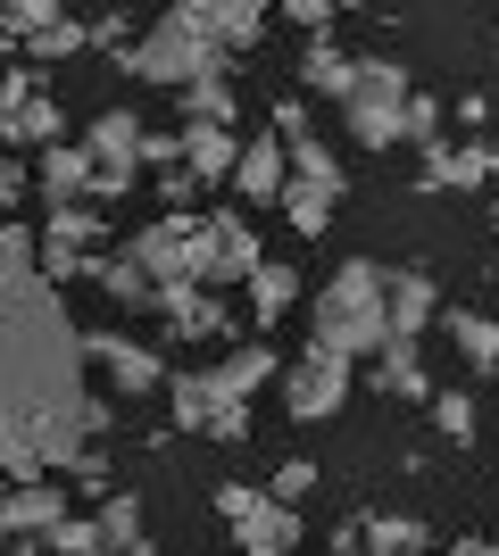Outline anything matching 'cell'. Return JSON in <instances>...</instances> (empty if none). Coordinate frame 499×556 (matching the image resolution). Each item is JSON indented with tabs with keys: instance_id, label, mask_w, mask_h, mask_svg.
<instances>
[{
	"instance_id": "cell-33",
	"label": "cell",
	"mask_w": 499,
	"mask_h": 556,
	"mask_svg": "<svg viewBox=\"0 0 499 556\" xmlns=\"http://www.w3.org/2000/svg\"><path fill=\"white\" fill-rule=\"evenodd\" d=\"M441 116H450V100L408 92V109H400V141H416V150H441Z\"/></svg>"
},
{
	"instance_id": "cell-20",
	"label": "cell",
	"mask_w": 499,
	"mask_h": 556,
	"mask_svg": "<svg viewBox=\"0 0 499 556\" xmlns=\"http://www.w3.org/2000/svg\"><path fill=\"white\" fill-rule=\"evenodd\" d=\"M284 166H291V175H284V184H300V191H316V200H333V208H341V191H350V175H341V159H333V150H325V141H291V150H284Z\"/></svg>"
},
{
	"instance_id": "cell-41",
	"label": "cell",
	"mask_w": 499,
	"mask_h": 556,
	"mask_svg": "<svg viewBox=\"0 0 499 556\" xmlns=\"http://www.w3.org/2000/svg\"><path fill=\"white\" fill-rule=\"evenodd\" d=\"M134 191V175L125 166H92V191H84V208H109V200H125Z\"/></svg>"
},
{
	"instance_id": "cell-46",
	"label": "cell",
	"mask_w": 499,
	"mask_h": 556,
	"mask_svg": "<svg viewBox=\"0 0 499 556\" xmlns=\"http://www.w3.org/2000/svg\"><path fill=\"white\" fill-rule=\"evenodd\" d=\"M191 191H200V184H191L184 166H166V175H159V200H166V208H191Z\"/></svg>"
},
{
	"instance_id": "cell-48",
	"label": "cell",
	"mask_w": 499,
	"mask_h": 556,
	"mask_svg": "<svg viewBox=\"0 0 499 556\" xmlns=\"http://www.w3.org/2000/svg\"><path fill=\"white\" fill-rule=\"evenodd\" d=\"M333 556H366V523H358V515H350V523H333Z\"/></svg>"
},
{
	"instance_id": "cell-7",
	"label": "cell",
	"mask_w": 499,
	"mask_h": 556,
	"mask_svg": "<svg viewBox=\"0 0 499 556\" xmlns=\"http://www.w3.org/2000/svg\"><path fill=\"white\" fill-rule=\"evenodd\" d=\"M350 357H325V349H309V357H291L284 366V407L300 424H325V416H341V399H350Z\"/></svg>"
},
{
	"instance_id": "cell-10",
	"label": "cell",
	"mask_w": 499,
	"mask_h": 556,
	"mask_svg": "<svg viewBox=\"0 0 499 556\" xmlns=\"http://www.w3.org/2000/svg\"><path fill=\"white\" fill-rule=\"evenodd\" d=\"M175 17H184L200 42H216L225 59H234V50H250V42L266 34V9H259V0H184Z\"/></svg>"
},
{
	"instance_id": "cell-23",
	"label": "cell",
	"mask_w": 499,
	"mask_h": 556,
	"mask_svg": "<svg viewBox=\"0 0 499 556\" xmlns=\"http://www.w3.org/2000/svg\"><path fill=\"white\" fill-rule=\"evenodd\" d=\"M450 341H458V366H466V374H499V325H491V316L450 307Z\"/></svg>"
},
{
	"instance_id": "cell-29",
	"label": "cell",
	"mask_w": 499,
	"mask_h": 556,
	"mask_svg": "<svg viewBox=\"0 0 499 556\" xmlns=\"http://www.w3.org/2000/svg\"><path fill=\"white\" fill-rule=\"evenodd\" d=\"M166 407H175V432H209V416H216L209 374H166Z\"/></svg>"
},
{
	"instance_id": "cell-14",
	"label": "cell",
	"mask_w": 499,
	"mask_h": 556,
	"mask_svg": "<svg viewBox=\"0 0 499 556\" xmlns=\"http://www.w3.org/2000/svg\"><path fill=\"white\" fill-rule=\"evenodd\" d=\"M67 523V498L50 482H25V490H0V532L9 540H50Z\"/></svg>"
},
{
	"instance_id": "cell-13",
	"label": "cell",
	"mask_w": 499,
	"mask_h": 556,
	"mask_svg": "<svg viewBox=\"0 0 499 556\" xmlns=\"http://www.w3.org/2000/svg\"><path fill=\"white\" fill-rule=\"evenodd\" d=\"M499 175V150L491 141H466V150H425V175H416V191H483Z\"/></svg>"
},
{
	"instance_id": "cell-25",
	"label": "cell",
	"mask_w": 499,
	"mask_h": 556,
	"mask_svg": "<svg viewBox=\"0 0 499 556\" xmlns=\"http://www.w3.org/2000/svg\"><path fill=\"white\" fill-rule=\"evenodd\" d=\"M350 75H358V59L341 42H309L300 50V84H309V92H333V109L350 100Z\"/></svg>"
},
{
	"instance_id": "cell-51",
	"label": "cell",
	"mask_w": 499,
	"mask_h": 556,
	"mask_svg": "<svg viewBox=\"0 0 499 556\" xmlns=\"http://www.w3.org/2000/svg\"><path fill=\"white\" fill-rule=\"evenodd\" d=\"M9 556H50V548H42V540H17V548H9Z\"/></svg>"
},
{
	"instance_id": "cell-52",
	"label": "cell",
	"mask_w": 499,
	"mask_h": 556,
	"mask_svg": "<svg viewBox=\"0 0 499 556\" xmlns=\"http://www.w3.org/2000/svg\"><path fill=\"white\" fill-rule=\"evenodd\" d=\"M9 59H17V42H9V34H0V67H9Z\"/></svg>"
},
{
	"instance_id": "cell-44",
	"label": "cell",
	"mask_w": 499,
	"mask_h": 556,
	"mask_svg": "<svg viewBox=\"0 0 499 556\" xmlns=\"http://www.w3.org/2000/svg\"><path fill=\"white\" fill-rule=\"evenodd\" d=\"M34 191V166H17V159H0V216H17V200Z\"/></svg>"
},
{
	"instance_id": "cell-31",
	"label": "cell",
	"mask_w": 499,
	"mask_h": 556,
	"mask_svg": "<svg viewBox=\"0 0 499 556\" xmlns=\"http://www.w3.org/2000/svg\"><path fill=\"white\" fill-rule=\"evenodd\" d=\"M42 241H59V250H92V241H109V216L100 208H50V225H42Z\"/></svg>"
},
{
	"instance_id": "cell-27",
	"label": "cell",
	"mask_w": 499,
	"mask_h": 556,
	"mask_svg": "<svg viewBox=\"0 0 499 556\" xmlns=\"http://www.w3.org/2000/svg\"><path fill=\"white\" fill-rule=\"evenodd\" d=\"M366 523V556H425L433 532L416 523V515H358Z\"/></svg>"
},
{
	"instance_id": "cell-39",
	"label": "cell",
	"mask_w": 499,
	"mask_h": 556,
	"mask_svg": "<svg viewBox=\"0 0 499 556\" xmlns=\"http://www.w3.org/2000/svg\"><path fill=\"white\" fill-rule=\"evenodd\" d=\"M84 42H92V34H84V25H75V17H59V25H50V34H42V42H34V59H75V50H84Z\"/></svg>"
},
{
	"instance_id": "cell-53",
	"label": "cell",
	"mask_w": 499,
	"mask_h": 556,
	"mask_svg": "<svg viewBox=\"0 0 499 556\" xmlns=\"http://www.w3.org/2000/svg\"><path fill=\"white\" fill-rule=\"evenodd\" d=\"M491 232H499V200H491Z\"/></svg>"
},
{
	"instance_id": "cell-35",
	"label": "cell",
	"mask_w": 499,
	"mask_h": 556,
	"mask_svg": "<svg viewBox=\"0 0 499 556\" xmlns=\"http://www.w3.org/2000/svg\"><path fill=\"white\" fill-rule=\"evenodd\" d=\"M34 250H42V232H25L17 216H0V275H34Z\"/></svg>"
},
{
	"instance_id": "cell-5",
	"label": "cell",
	"mask_w": 499,
	"mask_h": 556,
	"mask_svg": "<svg viewBox=\"0 0 499 556\" xmlns=\"http://www.w3.org/2000/svg\"><path fill=\"white\" fill-rule=\"evenodd\" d=\"M216 515H225L234 540H241L234 556H291V548H300V507H275V498L250 490V482H225V490H216Z\"/></svg>"
},
{
	"instance_id": "cell-1",
	"label": "cell",
	"mask_w": 499,
	"mask_h": 556,
	"mask_svg": "<svg viewBox=\"0 0 499 556\" xmlns=\"http://www.w3.org/2000/svg\"><path fill=\"white\" fill-rule=\"evenodd\" d=\"M109 399L84 391V332L42 275H0V482L25 490L109 441Z\"/></svg>"
},
{
	"instance_id": "cell-32",
	"label": "cell",
	"mask_w": 499,
	"mask_h": 556,
	"mask_svg": "<svg viewBox=\"0 0 499 556\" xmlns=\"http://www.w3.org/2000/svg\"><path fill=\"white\" fill-rule=\"evenodd\" d=\"M59 17H67L59 0H9V9H0V34L34 50V42H42V34H50V25H59Z\"/></svg>"
},
{
	"instance_id": "cell-16",
	"label": "cell",
	"mask_w": 499,
	"mask_h": 556,
	"mask_svg": "<svg viewBox=\"0 0 499 556\" xmlns=\"http://www.w3.org/2000/svg\"><path fill=\"white\" fill-rule=\"evenodd\" d=\"M175 150H184V175H191V184H234L241 141L225 134V125H184V134H175Z\"/></svg>"
},
{
	"instance_id": "cell-6",
	"label": "cell",
	"mask_w": 499,
	"mask_h": 556,
	"mask_svg": "<svg viewBox=\"0 0 499 556\" xmlns=\"http://www.w3.org/2000/svg\"><path fill=\"white\" fill-rule=\"evenodd\" d=\"M125 257L150 282H200V208H166L159 225H142L125 241Z\"/></svg>"
},
{
	"instance_id": "cell-17",
	"label": "cell",
	"mask_w": 499,
	"mask_h": 556,
	"mask_svg": "<svg viewBox=\"0 0 499 556\" xmlns=\"http://www.w3.org/2000/svg\"><path fill=\"white\" fill-rule=\"evenodd\" d=\"M266 382H284V357H275L266 341L234 349V357L209 374V391H216V399H241V407H250V391H266Z\"/></svg>"
},
{
	"instance_id": "cell-34",
	"label": "cell",
	"mask_w": 499,
	"mask_h": 556,
	"mask_svg": "<svg viewBox=\"0 0 499 556\" xmlns=\"http://www.w3.org/2000/svg\"><path fill=\"white\" fill-rule=\"evenodd\" d=\"M433 424H441V441L466 448V441H475V424H483V407L466 391H433Z\"/></svg>"
},
{
	"instance_id": "cell-22",
	"label": "cell",
	"mask_w": 499,
	"mask_h": 556,
	"mask_svg": "<svg viewBox=\"0 0 499 556\" xmlns=\"http://www.w3.org/2000/svg\"><path fill=\"white\" fill-rule=\"evenodd\" d=\"M375 391H391V399H433L416 341H383V349H375Z\"/></svg>"
},
{
	"instance_id": "cell-42",
	"label": "cell",
	"mask_w": 499,
	"mask_h": 556,
	"mask_svg": "<svg viewBox=\"0 0 499 556\" xmlns=\"http://www.w3.org/2000/svg\"><path fill=\"white\" fill-rule=\"evenodd\" d=\"M67 482H75V490H100V498H109V448H84V457L67 465Z\"/></svg>"
},
{
	"instance_id": "cell-18",
	"label": "cell",
	"mask_w": 499,
	"mask_h": 556,
	"mask_svg": "<svg viewBox=\"0 0 499 556\" xmlns=\"http://www.w3.org/2000/svg\"><path fill=\"white\" fill-rule=\"evenodd\" d=\"M84 150H92V166H142V116L134 109H100L92 116V134H84Z\"/></svg>"
},
{
	"instance_id": "cell-45",
	"label": "cell",
	"mask_w": 499,
	"mask_h": 556,
	"mask_svg": "<svg viewBox=\"0 0 499 556\" xmlns=\"http://www.w3.org/2000/svg\"><path fill=\"white\" fill-rule=\"evenodd\" d=\"M142 166H159V175H166V166H184V150H175V134H142Z\"/></svg>"
},
{
	"instance_id": "cell-9",
	"label": "cell",
	"mask_w": 499,
	"mask_h": 556,
	"mask_svg": "<svg viewBox=\"0 0 499 556\" xmlns=\"http://www.w3.org/2000/svg\"><path fill=\"white\" fill-rule=\"evenodd\" d=\"M250 275H259V232L234 208L200 216V282H250Z\"/></svg>"
},
{
	"instance_id": "cell-3",
	"label": "cell",
	"mask_w": 499,
	"mask_h": 556,
	"mask_svg": "<svg viewBox=\"0 0 499 556\" xmlns=\"http://www.w3.org/2000/svg\"><path fill=\"white\" fill-rule=\"evenodd\" d=\"M117 67L134 75V84H166V92H191L200 75H225V50L200 42V34H191V25L166 9V17L150 25L142 42H125V50H117Z\"/></svg>"
},
{
	"instance_id": "cell-26",
	"label": "cell",
	"mask_w": 499,
	"mask_h": 556,
	"mask_svg": "<svg viewBox=\"0 0 499 556\" xmlns=\"http://www.w3.org/2000/svg\"><path fill=\"white\" fill-rule=\"evenodd\" d=\"M300 300V275L291 266H275V257H259V275H250V316H259V332H275V316Z\"/></svg>"
},
{
	"instance_id": "cell-30",
	"label": "cell",
	"mask_w": 499,
	"mask_h": 556,
	"mask_svg": "<svg viewBox=\"0 0 499 556\" xmlns=\"http://www.w3.org/2000/svg\"><path fill=\"white\" fill-rule=\"evenodd\" d=\"M92 282H100V291H109V300H117V307H150V300H159V282H150L142 275V266H134V257H100V266H92Z\"/></svg>"
},
{
	"instance_id": "cell-28",
	"label": "cell",
	"mask_w": 499,
	"mask_h": 556,
	"mask_svg": "<svg viewBox=\"0 0 499 556\" xmlns=\"http://www.w3.org/2000/svg\"><path fill=\"white\" fill-rule=\"evenodd\" d=\"M0 141H34V150H59V141H67V116H59V100H25L17 116H9V125H0Z\"/></svg>"
},
{
	"instance_id": "cell-49",
	"label": "cell",
	"mask_w": 499,
	"mask_h": 556,
	"mask_svg": "<svg viewBox=\"0 0 499 556\" xmlns=\"http://www.w3.org/2000/svg\"><path fill=\"white\" fill-rule=\"evenodd\" d=\"M450 109L466 116V141H475V134H483V116H491V100H483V92H466V100H450Z\"/></svg>"
},
{
	"instance_id": "cell-24",
	"label": "cell",
	"mask_w": 499,
	"mask_h": 556,
	"mask_svg": "<svg viewBox=\"0 0 499 556\" xmlns=\"http://www.w3.org/2000/svg\"><path fill=\"white\" fill-rule=\"evenodd\" d=\"M175 109H184V125H225V134H234V116H241L234 75H200L191 92H175Z\"/></svg>"
},
{
	"instance_id": "cell-2",
	"label": "cell",
	"mask_w": 499,
	"mask_h": 556,
	"mask_svg": "<svg viewBox=\"0 0 499 556\" xmlns=\"http://www.w3.org/2000/svg\"><path fill=\"white\" fill-rule=\"evenodd\" d=\"M309 349H325V357H366V349H383V266L375 257H350V266H333V282L316 291L309 307Z\"/></svg>"
},
{
	"instance_id": "cell-37",
	"label": "cell",
	"mask_w": 499,
	"mask_h": 556,
	"mask_svg": "<svg viewBox=\"0 0 499 556\" xmlns=\"http://www.w3.org/2000/svg\"><path fill=\"white\" fill-rule=\"evenodd\" d=\"M309 490H316V465H309V457H291V465H275V490H266V498H275V507H300Z\"/></svg>"
},
{
	"instance_id": "cell-36",
	"label": "cell",
	"mask_w": 499,
	"mask_h": 556,
	"mask_svg": "<svg viewBox=\"0 0 499 556\" xmlns=\"http://www.w3.org/2000/svg\"><path fill=\"white\" fill-rule=\"evenodd\" d=\"M275 208H284V216H291V225L309 232V241H316V232H325V225H333V200H316V191H300V184H284V200H275Z\"/></svg>"
},
{
	"instance_id": "cell-54",
	"label": "cell",
	"mask_w": 499,
	"mask_h": 556,
	"mask_svg": "<svg viewBox=\"0 0 499 556\" xmlns=\"http://www.w3.org/2000/svg\"><path fill=\"white\" fill-rule=\"evenodd\" d=\"M0 125H9V116H0Z\"/></svg>"
},
{
	"instance_id": "cell-38",
	"label": "cell",
	"mask_w": 499,
	"mask_h": 556,
	"mask_svg": "<svg viewBox=\"0 0 499 556\" xmlns=\"http://www.w3.org/2000/svg\"><path fill=\"white\" fill-rule=\"evenodd\" d=\"M266 134L284 141V150H291V141H309V100H275V109H266Z\"/></svg>"
},
{
	"instance_id": "cell-40",
	"label": "cell",
	"mask_w": 499,
	"mask_h": 556,
	"mask_svg": "<svg viewBox=\"0 0 499 556\" xmlns=\"http://www.w3.org/2000/svg\"><path fill=\"white\" fill-rule=\"evenodd\" d=\"M209 441H250V407H241V399H216V416H209Z\"/></svg>"
},
{
	"instance_id": "cell-50",
	"label": "cell",
	"mask_w": 499,
	"mask_h": 556,
	"mask_svg": "<svg viewBox=\"0 0 499 556\" xmlns=\"http://www.w3.org/2000/svg\"><path fill=\"white\" fill-rule=\"evenodd\" d=\"M450 556H499V548H491V540H458Z\"/></svg>"
},
{
	"instance_id": "cell-11",
	"label": "cell",
	"mask_w": 499,
	"mask_h": 556,
	"mask_svg": "<svg viewBox=\"0 0 499 556\" xmlns=\"http://www.w3.org/2000/svg\"><path fill=\"white\" fill-rule=\"evenodd\" d=\"M433 316H441V291H433L425 266H400V275H383V341H416Z\"/></svg>"
},
{
	"instance_id": "cell-15",
	"label": "cell",
	"mask_w": 499,
	"mask_h": 556,
	"mask_svg": "<svg viewBox=\"0 0 499 556\" xmlns=\"http://www.w3.org/2000/svg\"><path fill=\"white\" fill-rule=\"evenodd\" d=\"M34 191H42L50 208H75V200L92 191V150H84V141H59V150H42V159H34Z\"/></svg>"
},
{
	"instance_id": "cell-19",
	"label": "cell",
	"mask_w": 499,
	"mask_h": 556,
	"mask_svg": "<svg viewBox=\"0 0 499 556\" xmlns=\"http://www.w3.org/2000/svg\"><path fill=\"white\" fill-rule=\"evenodd\" d=\"M284 141L275 134H259V141H241V159H234V191L241 200H284Z\"/></svg>"
},
{
	"instance_id": "cell-21",
	"label": "cell",
	"mask_w": 499,
	"mask_h": 556,
	"mask_svg": "<svg viewBox=\"0 0 499 556\" xmlns=\"http://www.w3.org/2000/svg\"><path fill=\"white\" fill-rule=\"evenodd\" d=\"M92 532L109 556H150V532H142V498H125V490H109L92 515Z\"/></svg>"
},
{
	"instance_id": "cell-8",
	"label": "cell",
	"mask_w": 499,
	"mask_h": 556,
	"mask_svg": "<svg viewBox=\"0 0 499 556\" xmlns=\"http://www.w3.org/2000/svg\"><path fill=\"white\" fill-rule=\"evenodd\" d=\"M84 366H100L125 399L166 391V357H159V349H142L134 332H84Z\"/></svg>"
},
{
	"instance_id": "cell-47",
	"label": "cell",
	"mask_w": 499,
	"mask_h": 556,
	"mask_svg": "<svg viewBox=\"0 0 499 556\" xmlns=\"http://www.w3.org/2000/svg\"><path fill=\"white\" fill-rule=\"evenodd\" d=\"M291 25H300V34H325L333 9H325V0H291Z\"/></svg>"
},
{
	"instance_id": "cell-43",
	"label": "cell",
	"mask_w": 499,
	"mask_h": 556,
	"mask_svg": "<svg viewBox=\"0 0 499 556\" xmlns=\"http://www.w3.org/2000/svg\"><path fill=\"white\" fill-rule=\"evenodd\" d=\"M34 92H42V84H34V67H0V116H17Z\"/></svg>"
},
{
	"instance_id": "cell-4",
	"label": "cell",
	"mask_w": 499,
	"mask_h": 556,
	"mask_svg": "<svg viewBox=\"0 0 499 556\" xmlns=\"http://www.w3.org/2000/svg\"><path fill=\"white\" fill-rule=\"evenodd\" d=\"M400 109H408V75H400V59H358L350 100H341V125H350V141H366V150H391V141H400Z\"/></svg>"
},
{
	"instance_id": "cell-12",
	"label": "cell",
	"mask_w": 499,
	"mask_h": 556,
	"mask_svg": "<svg viewBox=\"0 0 499 556\" xmlns=\"http://www.w3.org/2000/svg\"><path fill=\"white\" fill-rule=\"evenodd\" d=\"M150 307L166 316L175 341H225V332H234V307H216L200 282H159V300H150Z\"/></svg>"
}]
</instances>
